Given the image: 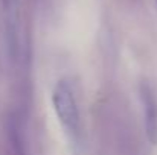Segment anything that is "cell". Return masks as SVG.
<instances>
[{
	"label": "cell",
	"mask_w": 157,
	"mask_h": 155,
	"mask_svg": "<svg viewBox=\"0 0 157 155\" xmlns=\"http://www.w3.org/2000/svg\"><path fill=\"white\" fill-rule=\"evenodd\" d=\"M52 103L67 138L73 145L79 146L82 143V123L78 102L69 81L61 79L59 82H56L52 91Z\"/></svg>",
	"instance_id": "6da1fadb"
},
{
	"label": "cell",
	"mask_w": 157,
	"mask_h": 155,
	"mask_svg": "<svg viewBox=\"0 0 157 155\" xmlns=\"http://www.w3.org/2000/svg\"><path fill=\"white\" fill-rule=\"evenodd\" d=\"M140 101L144 105L147 137L153 145H157V94L150 84L140 85Z\"/></svg>",
	"instance_id": "7a4b0ae2"
},
{
	"label": "cell",
	"mask_w": 157,
	"mask_h": 155,
	"mask_svg": "<svg viewBox=\"0 0 157 155\" xmlns=\"http://www.w3.org/2000/svg\"><path fill=\"white\" fill-rule=\"evenodd\" d=\"M2 3H3V6L8 12H14L17 5H18V0H2Z\"/></svg>",
	"instance_id": "3957f363"
}]
</instances>
